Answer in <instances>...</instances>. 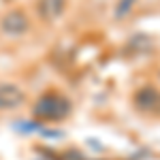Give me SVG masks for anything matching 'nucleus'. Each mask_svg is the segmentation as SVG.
Returning <instances> with one entry per match:
<instances>
[{"label":"nucleus","mask_w":160,"mask_h":160,"mask_svg":"<svg viewBox=\"0 0 160 160\" xmlns=\"http://www.w3.org/2000/svg\"><path fill=\"white\" fill-rule=\"evenodd\" d=\"M132 4H135V0H120V4H118V9H115V15H118V17L128 15V13L132 11Z\"/></svg>","instance_id":"nucleus-6"},{"label":"nucleus","mask_w":160,"mask_h":160,"mask_svg":"<svg viewBox=\"0 0 160 160\" xmlns=\"http://www.w3.org/2000/svg\"><path fill=\"white\" fill-rule=\"evenodd\" d=\"M37 11H38L43 22L51 24V22L60 19L62 15H64V11H66V0H38Z\"/></svg>","instance_id":"nucleus-5"},{"label":"nucleus","mask_w":160,"mask_h":160,"mask_svg":"<svg viewBox=\"0 0 160 160\" xmlns=\"http://www.w3.org/2000/svg\"><path fill=\"white\" fill-rule=\"evenodd\" d=\"M135 107L141 111H158L160 109V90L156 88H141V90H137L135 94Z\"/></svg>","instance_id":"nucleus-4"},{"label":"nucleus","mask_w":160,"mask_h":160,"mask_svg":"<svg viewBox=\"0 0 160 160\" xmlns=\"http://www.w3.org/2000/svg\"><path fill=\"white\" fill-rule=\"evenodd\" d=\"M71 100L66 98L64 94H58V92H47L43 94L41 98L37 100L34 105V115L43 122H60L64 118L71 115Z\"/></svg>","instance_id":"nucleus-1"},{"label":"nucleus","mask_w":160,"mask_h":160,"mask_svg":"<svg viewBox=\"0 0 160 160\" xmlns=\"http://www.w3.org/2000/svg\"><path fill=\"white\" fill-rule=\"evenodd\" d=\"M26 100L24 90L15 83H0V111L17 109Z\"/></svg>","instance_id":"nucleus-2"},{"label":"nucleus","mask_w":160,"mask_h":160,"mask_svg":"<svg viewBox=\"0 0 160 160\" xmlns=\"http://www.w3.org/2000/svg\"><path fill=\"white\" fill-rule=\"evenodd\" d=\"M0 28L11 37H19L28 30V17L22 11H9L0 19Z\"/></svg>","instance_id":"nucleus-3"}]
</instances>
